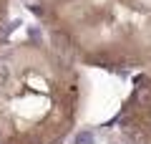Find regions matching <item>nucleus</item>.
Masks as SVG:
<instances>
[{"label": "nucleus", "mask_w": 151, "mask_h": 144, "mask_svg": "<svg viewBox=\"0 0 151 144\" xmlns=\"http://www.w3.org/2000/svg\"><path fill=\"white\" fill-rule=\"evenodd\" d=\"M81 106V81L38 41L0 53V144H60Z\"/></svg>", "instance_id": "f257e3e1"}, {"label": "nucleus", "mask_w": 151, "mask_h": 144, "mask_svg": "<svg viewBox=\"0 0 151 144\" xmlns=\"http://www.w3.org/2000/svg\"><path fill=\"white\" fill-rule=\"evenodd\" d=\"M8 13H10V0H0V41H3V36H5Z\"/></svg>", "instance_id": "f03ea898"}, {"label": "nucleus", "mask_w": 151, "mask_h": 144, "mask_svg": "<svg viewBox=\"0 0 151 144\" xmlns=\"http://www.w3.org/2000/svg\"><path fill=\"white\" fill-rule=\"evenodd\" d=\"M93 142V137L88 132H83V134H78V139H76V144H91Z\"/></svg>", "instance_id": "7ed1b4c3"}]
</instances>
